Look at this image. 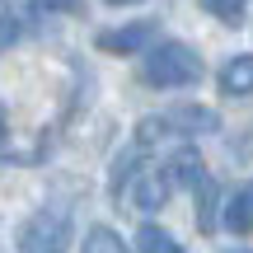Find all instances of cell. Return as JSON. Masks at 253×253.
Wrapping results in <instances>:
<instances>
[{
    "label": "cell",
    "mask_w": 253,
    "mask_h": 253,
    "mask_svg": "<svg viewBox=\"0 0 253 253\" xmlns=\"http://www.w3.org/2000/svg\"><path fill=\"white\" fill-rule=\"evenodd\" d=\"M220 131V113L216 108H202V103H178L169 113H155V118L136 122V141L155 145V141H188V136H207Z\"/></svg>",
    "instance_id": "obj_1"
},
{
    "label": "cell",
    "mask_w": 253,
    "mask_h": 253,
    "mask_svg": "<svg viewBox=\"0 0 253 253\" xmlns=\"http://www.w3.org/2000/svg\"><path fill=\"white\" fill-rule=\"evenodd\" d=\"M141 80L150 89H188L202 80V56L188 42H160L155 52H145Z\"/></svg>",
    "instance_id": "obj_2"
},
{
    "label": "cell",
    "mask_w": 253,
    "mask_h": 253,
    "mask_svg": "<svg viewBox=\"0 0 253 253\" xmlns=\"http://www.w3.org/2000/svg\"><path fill=\"white\" fill-rule=\"evenodd\" d=\"M14 244H19V253H66V244H71V216H61L52 207L33 211L14 230Z\"/></svg>",
    "instance_id": "obj_3"
},
{
    "label": "cell",
    "mask_w": 253,
    "mask_h": 253,
    "mask_svg": "<svg viewBox=\"0 0 253 253\" xmlns=\"http://www.w3.org/2000/svg\"><path fill=\"white\" fill-rule=\"evenodd\" d=\"M155 19H141V24H122V28H103L99 38H94V47L99 52H113V56H131V52H141L145 42L155 38Z\"/></svg>",
    "instance_id": "obj_4"
},
{
    "label": "cell",
    "mask_w": 253,
    "mask_h": 253,
    "mask_svg": "<svg viewBox=\"0 0 253 253\" xmlns=\"http://www.w3.org/2000/svg\"><path fill=\"white\" fill-rule=\"evenodd\" d=\"M122 183H131V207L136 211H145V216H150V211H160L164 202H169V178H164V169H145V173H136V178H118V188Z\"/></svg>",
    "instance_id": "obj_5"
},
{
    "label": "cell",
    "mask_w": 253,
    "mask_h": 253,
    "mask_svg": "<svg viewBox=\"0 0 253 253\" xmlns=\"http://www.w3.org/2000/svg\"><path fill=\"white\" fill-rule=\"evenodd\" d=\"M164 178H169V188H197V183L207 178L202 150H197V145H183V150H173L169 164H164Z\"/></svg>",
    "instance_id": "obj_6"
},
{
    "label": "cell",
    "mask_w": 253,
    "mask_h": 253,
    "mask_svg": "<svg viewBox=\"0 0 253 253\" xmlns=\"http://www.w3.org/2000/svg\"><path fill=\"white\" fill-rule=\"evenodd\" d=\"M216 84H220V94H230V99H244V94H253V52L230 56V61L220 66Z\"/></svg>",
    "instance_id": "obj_7"
},
{
    "label": "cell",
    "mask_w": 253,
    "mask_h": 253,
    "mask_svg": "<svg viewBox=\"0 0 253 253\" xmlns=\"http://www.w3.org/2000/svg\"><path fill=\"white\" fill-rule=\"evenodd\" d=\"M225 230H235V235H249L253 230V183H244L225 202Z\"/></svg>",
    "instance_id": "obj_8"
},
{
    "label": "cell",
    "mask_w": 253,
    "mask_h": 253,
    "mask_svg": "<svg viewBox=\"0 0 253 253\" xmlns=\"http://www.w3.org/2000/svg\"><path fill=\"white\" fill-rule=\"evenodd\" d=\"M192 192H197V225H202V235H216V225H220V220H216L220 216V211H216V178L207 173Z\"/></svg>",
    "instance_id": "obj_9"
},
{
    "label": "cell",
    "mask_w": 253,
    "mask_h": 253,
    "mask_svg": "<svg viewBox=\"0 0 253 253\" xmlns=\"http://www.w3.org/2000/svg\"><path fill=\"white\" fill-rule=\"evenodd\" d=\"M136 249H141V253H188L164 225H141V230H136Z\"/></svg>",
    "instance_id": "obj_10"
},
{
    "label": "cell",
    "mask_w": 253,
    "mask_h": 253,
    "mask_svg": "<svg viewBox=\"0 0 253 253\" xmlns=\"http://www.w3.org/2000/svg\"><path fill=\"white\" fill-rule=\"evenodd\" d=\"M80 253H131V249L122 244V235H118V230L94 225L89 235H84V249H80Z\"/></svg>",
    "instance_id": "obj_11"
},
{
    "label": "cell",
    "mask_w": 253,
    "mask_h": 253,
    "mask_svg": "<svg viewBox=\"0 0 253 253\" xmlns=\"http://www.w3.org/2000/svg\"><path fill=\"white\" fill-rule=\"evenodd\" d=\"M202 9H207V14H216L220 24H230V28L244 24V0H202Z\"/></svg>",
    "instance_id": "obj_12"
},
{
    "label": "cell",
    "mask_w": 253,
    "mask_h": 253,
    "mask_svg": "<svg viewBox=\"0 0 253 253\" xmlns=\"http://www.w3.org/2000/svg\"><path fill=\"white\" fill-rule=\"evenodd\" d=\"M80 0H33V14H75Z\"/></svg>",
    "instance_id": "obj_13"
},
{
    "label": "cell",
    "mask_w": 253,
    "mask_h": 253,
    "mask_svg": "<svg viewBox=\"0 0 253 253\" xmlns=\"http://www.w3.org/2000/svg\"><path fill=\"white\" fill-rule=\"evenodd\" d=\"M14 38H19V19H14V14H5V9H0V52H5V47L14 42Z\"/></svg>",
    "instance_id": "obj_14"
},
{
    "label": "cell",
    "mask_w": 253,
    "mask_h": 253,
    "mask_svg": "<svg viewBox=\"0 0 253 253\" xmlns=\"http://www.w3.org/2000/svg\"><path fill=\"white\" fill-rule=\"evenodd\" d=\"M0 141H5V108H0Z\"/></svg>",
    "instance_id": "obj_15"
},
{
    "label": "cell",
    "mask_w": 253,
    "mask_h": 253,
    "mask_svg": "<svg viewBox=\"0 0 253 253\" xmlns=\"http://www.w3.org/2000/svg\"><path fill=\"white\" fill-rule=\"evenodd\" d=\"M108 5H136V0H108Z\"/></svg>",
    "instance_id": "obj_16"
},
{
    "label": "cell",
    "mask_w": 253,
    "mask_h": 253,
    "mask_svg": "<svg viewBox=\"0 0 253 253\" xmlns=\"http://www.w3.org/2000/svg\"><path fill=\"white\" fill-rule=\"evenodd\" d=\"M239 253H244V249H239Z\"/></svg>",
    "instance_id": "obj_17"
}]
</instances>
